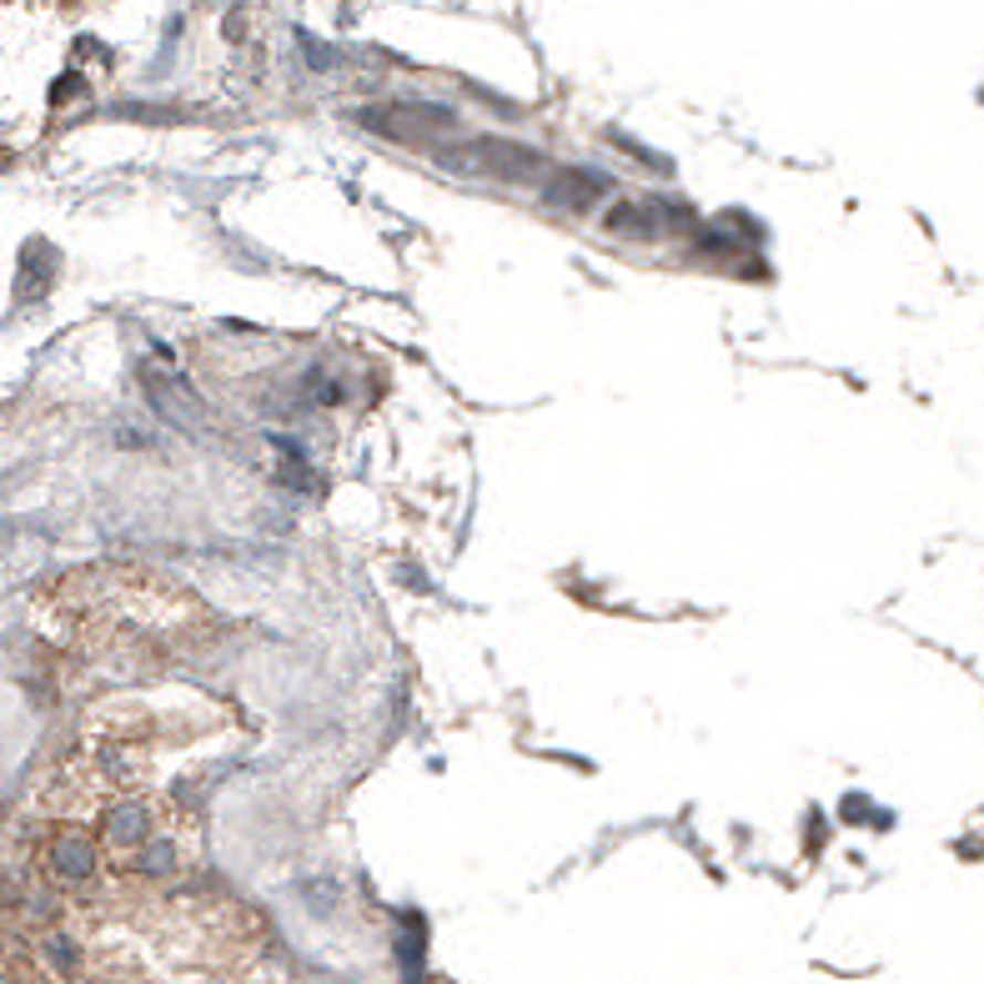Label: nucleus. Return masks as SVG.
<instances>
[{
	"label": "nucleus",
	"instance_id": "obj_1",
	"mask_svg": "<svg viewBox=\"0 0 984 984\" xmlns=\"http://www.w3.org/2000/svg\"><path fill=\"white\" fill-rule=\"evenodd\" d=\"M201 869V819L142 778V764L81 739L35 778L11 819L15 909H106L187 894Z\"/></svg>",
	"mask_w": 984,
	"mask_h": 984
},
{
	"label": "nucleus",
	"instance_id": "obj_2",
	"mask_svg": "<svg viewBox=\"0 0 984 984\" xmlns=\"http://www.w3.org/2000/svg\"><path fill=\"white\" fill-rule=\"evenodd\" d=\"M15 984H96L156 974H227L262 944V924L227 894H166L106 909H15L6 924Z\"/></svg>",
	"mask_w": 984,
	"mask_h": 984
}]
</instances>
